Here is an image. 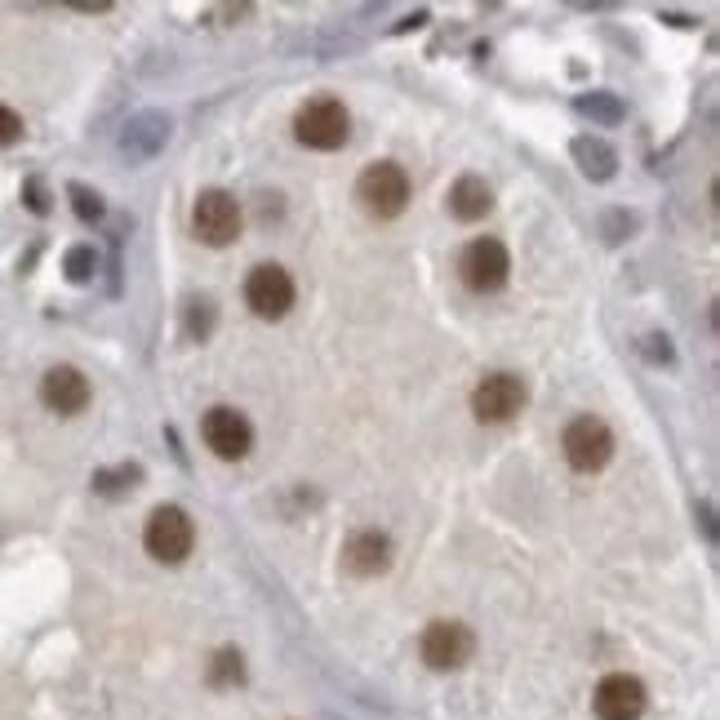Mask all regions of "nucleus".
<instances>
[{"instance_id":"f257e3e1","label":"nucleus","mask_w":720,"mask_h":720,"mask_svg":"<svg viewBox=\"0 0 720 720\" xmlns=\"http://www.w3.org/2000/svg\"><path fill=\"white\" fill-rule=\"evenodd\" d=\"M294 134L311 151H339L347 142V134H352V116H347V107L339 99H311V103L298 107Z\"/></svg>"},{"instance_id":"f03ea898","label":"nucleus","mask_w":720,"mask_h":720,"mask_svg":"<svg viewBox=\"0 0 720 720\" xmlns=\"http://www.w3.org/2000/svg\"><path fill=\"white\" fill-rule=\"evenodd\" d=\"M192 542H196V525H192V516L183 507H156L147 516L142 547L160 560V565H179V560H187Z\"/></svg>"},{"instance_id":"7ed1b4c3","label":"nucleus","mask_w":720,"mask_h":720,"mask_svg":"<svg viewBox=\"0 0 720 720\" xmlns=\"http://www.w3.org/2000/svg\"><path fill=\"white\" fill-rule=\"evenodd\" d=\"M458 276H462V285L476 289V294L503 289L507 276H512V254H507V245H503V240H494V236L471 240V245L462 250V259H458Z\"/></svg>"},{"instance_id":"20e7f679","label":"nucleus","mask_w":720,"mask_h":720,"mask_svg":"<svg viewBox=\"0 0 720 720\" xmlns=\"http://www.w3.org/2000/svg\"><path fill=\"white\" fill-rule=\"evenodd\" d=\"M356 196H361V205L374 218H396V214H405V205H410V174L400 165H391V160H378V165H369L361 174Z\"/></svg>"},{"instance_id":"39448f33","label":"nucleus","mask_w":720,"mask_h":720,"mask_svg":"<svg viewBox=\"0 0 720 720\" xmlns=\"http://www.w3.org/2000/svg\"><path fill=\"white\" fill-rule=\"evenodd\" d=\"M419 654H423V663H427L432 672H458V667H467L471 654H476V636H471L467 622L441 618V622H432V627L423 631Z\"/></svg>"},{"instance_id":"423d86ee","label":"nucleus","mask_w":720,"mask_h":720,"mask_svg":"<svg viewBox=\"0 0 720 720\" xmlns=\"http://www.w3.org/2000/svg\"><path fill=\"white\" fill-rule=\"evenodd\" d=\"M525 400H529L525 378L503 369V374H490L485 382L471 391V414L480 423H507V419H516L525 410Z\"/></svg>"},{"instance_id":"0eeeda50","label":"nucleus","mask_w":720,"mask_h":720,"mask_svg":"<svg viewBox=\"0 0 720 720\" xmlns=\"http://www.w3.org/2000/svg\"><path fill=\"white\" fill-rule=\"evenodd\" d=\"M192 227L196 236L205 240V245H231V240L240 236V205L231 192H201L196 205H192Z\"/></svg>"},{"instance_id":"6e6552de","label":"nucleus","mask_w":720,"mask_h":720,"mask_svg":"<svg viewBox=\"0 0 720 720\" xmlns=\"http://www.w3.org/2000/svg\"><path fill=\"white\" fill-rule=\"evenodd\" d=\"M560 445H565V458H570L574 471H601L614 458V432L601 419H592V414L574 419L565 427V441H560Z\"/></svg>"},{"instance_id":"1a4fd4ad","label":"nucleus","mask_w":720,"mask_h":720,"mask_svg":"<svg viewBox=\"0 0 720 720\" xmlns=\"http://www.w3.org/2000/svg\"><path fill=\"white\" fill-rule=\"evenodd\" d=\"M201 436H205V445H209L218 458H227V462L245 458L250 445H254L250 419L240 414V410H231V405H214V410L201 419Z\"/></svg>"},{"instance_id":"9d476101","label":"nucleus","mask_w":720,"mask_h":720,"mask_svg":"<svg viewBox=\"0 0 720 720\" xmlns=\"http://www.w3.org/2000/svg\"><path fill=\"white\" fill-rule=\"evenodd\" d=\"M645 702H650L645 685H640L636 676H627V672H609L592 694L596 720H640L645 716Z\"/></svg>"},{"instance_id":"9b49d317","label":"nucleus","mask_w":720,"mask_h":720,"mask_svg":"<svg viewBox=\"0 0 720 720\" xmlns=\"http://www.w3.org/2000/svg\"><path fill=\"white\" fill-rule=\"evenodd\" d=\"M245 302H250L254 316H263V320H281V316L294 307V281H289V272L276 267V263L254 267L250 281H245Z\"/></svg>"},{"instance_id":"f8f14e48","label":"nucleus","mask_w":720,"mask_h":720,"mask_svg":"<svg viewBox=\"0 0 720 720\" xmlns=\"http://www.w3.org/2000/svg\"><path fill=\"white\" fill-rule=\"evenodd\" d=\"M41 400H45L54 414L71 419V414H80V410L90 405V378L80 374V369H71V365H54L41 378Z\"/></svg>"},{"instance_id":"ddd939ff","label":"nucleus","mask_w":720,"mask_h":720,"mask_svg":"<svg viewBox=\"0 0 720 720\" xmlns=\"http://www.w3.org/2000/svg\"><path fill=\"white\" fill-rule=\"evenodd\" d=\"M343 565H347L352 574H361V579H374V574H382V570L391 565V542H387L378 529H365V534H356V538L343 547Z\"/></svg>"},{"instance_id":"4468645a","label":"nucleus","mask_w":720,"mask_h":720,"mask_svg":"<svg viewBox=\"0 0 720 720\" xmlns=\"http://www.w3.org/2000/svg\"><path fill=\"white\" fill-rule=\"evenodd\" d=\"M494 209V192L485 179H476V174H462L454 187H449V214L458 222H476V218H485Z\"/></svg>"},{"instance_id":"2eb2a0df","label":"nucleus","mask_w":720,"mask_h":720,"mask_svg":"<svg viewBox=\"0 0 720 720\" xmlns=\"http://www.w3.org/2000/svg\"><path fill=\"white\" fill-rule=\"evenodd\" d=\"M245 681V659H240V650H218L214 663H209V685L214 689H231Z\"/></svg>"},{"instance_id":"dca6fc26","label":"nucleus","mask_w":720,"mask_h":720,"mask_svg":"<svg viewBox=\"0 0 720 720\" xmlns=\"http://www.w3.org/2000/svg\"><path fill=\"white\" fill-rule=\"evenodd\" d=\"M138 476H142L138 467H121L116 476H112V471H99V476H94V490H99V494H121V490H134Z\"/></svg>"},{"instance_id":"f3484780","label":"nucleus","mask_w":720,"mask_h":720,"mask_svg":"<svg viewBox=\"0 0 720 720\" xmlns=\"http://www.w3.org/2000/svg\"><path fill=\"white\" fill-rule=\"evenodd\" d=\"M90 272H94V250L80 245V250L67 254V276H71L76 285H80V281H90Z\"/></svg>"},{"instance_id":"a211bd4d","label":"nucleus","mask_w":720,"mask_h":720,"mask_svg":"<svg viewBox=\"0 0 720 720\" xmlns=\"http://www.w3.org/2000/svg\"><path fill=\"white\" fill-rule=\"evenodd\" d=\"M19 138H23V116H19L14 107L0 103V147H10V142H19Z\"/></svg>"},{"instance_id":"6ab92c4d","label":"nucleus","mask_w":720,"mask_h":720,"mask_svg":"<svg viewBox=\"0 0 720 720\" xmlns=\"http://www.w3.org/2000/svg\"><path fill=\"white\" fill-rule=\"evenodd\" d=\"M71 201H76V214H80V218H85V222L103 214V201H99V196H94L90 187H71Z\"/></svg>"},{"instance_id":"aec40b11","label":"nucleus","mask_w":720,"mask_h":720,"mask_svg":"<svg viewBox=\"0 0 720 720\" xmlns=\"http://www.w3.org/2000/svg\"><path fill=\"white\" fill-rule=\"evenodd\" d=\"M27 205H32L36 214H45V209H49V196L41 192V183H27Z\"/></svg>"}]
</instances>
